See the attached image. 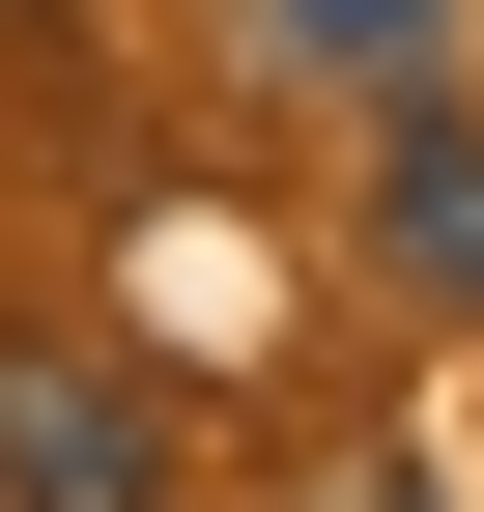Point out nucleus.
I'll use <instances>...</instances> for the list:
<instances>
[{"mask_svg":"<svg viewBox=\"0 0 484 512\" xmlns=\"http://www.w3.org/2000/svg\"><path fill=\"white\" fill-rule=\"evenodd\" d=\"M371 285L399 313H484V86H399L371 114Z\"/></svg>","mask_w":484,"mask_h":512,"instance_id":"f257e3e1","label":"nucleus"},{"mask_svg":"<svg viewBox=\"0 0 484 512\" xmlns=\"http://www.w3.org/2000/svg\"><path fill=\"white\" fill-rule=\"evenodd\" d=\"M0 512H143V370L0 342Z\"/></svg>","mask_w":484,"mask_h":512,"instance_id":"f03ea898","label":"nucleus"},{"mask_svg":"<svg viewBox=\"0 0 484 512\" xmlns=\"http://www.w3.org/2000/svg\"><path fill=\"white\" fill-rule=\"evenodd\" d=\"M257 57H314V86H456V0H257Z\"/></svg>","mask_w":484,"mask_h":512,"instance_id":"7ed1b4c3","label":"nucleus"},{"mask_svg":"<svg viewBox=\"0 0 484 512\" xmlns=\"http://www.w3.org/2000/svg\"><path fill=\"white\" fill-rule=\"evenodd\" d=\"M314 512H428V484H399V456H314Z\"/></svg>","mask_w":484,"mask_h":512,"instance_id":"20e7f679","label":"nucleus"}]
</instances>
